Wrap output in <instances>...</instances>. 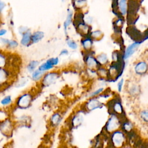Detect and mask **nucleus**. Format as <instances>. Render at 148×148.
<instances>
[{
    "instance_id": "bb28decb",
    "label": "nucleus",
    "mask_w": 148,
    "mask_h": 148,
    "mask_svg": "<svg viewBox=\"0 0 148 148\" xmlns=\"http://www.w3.org/2000/svg\"><path fill=\"white\" fill-rule=\"evenodd\" d=\"M9 57L7 54L2 50H0V68L7 67Z\"/></svg>"
},
{
    "instance_id": "f03ea898",
    "label": "nucleus",
    "mask_w": 148,
    "mask_h": 148,
    "mask_svg": "<svg viewBox=\"0 0 148 148\" xmlns=\"http://www.w3.org/2000/svg\"><path fill=\"white\" fill-rule=\"evenodd\" d=\"M125 68V61L121 60L118 61H112L108 68L109 73V79L117 80L122 75Z\"/></svg>"
},
{
    "instance_id": "423d86ee",
    "label": "nucleus",
    "mask_w": 148,
    "mask_h": 148,
    "mask_svg": "<svg viewBox=\"0 0 148 148\" xmlns=\"http://www.w3.org/2000/svg\"><path fill=\"white\" fill-rule=\"evenodd\" d=\"M60 77V73L57 71H50L45 72L39 82L42 88H46L54 84Z\"/></svg>"
},
{
    "instance_id": "393cba45",
    "label": "nucleus",
    "mask_w": 148,
    "mask_h": 148,
    "mask_svg": "<svg viewBox=\"0 0 148 148\" xmlns=\"http://www.w3.org/2000/svg\"><path fill=\"white\" fill-rule=\"evenodd\" d=\"M83 116L81 114H76L71 119V124L73 127L79 126L83 121Z\"/></svg>"
},
{
    "instance_id": "a211bd4d",
    "label": "nucleus",
    "mask_w": 148,
    "mask_h": 148,
    "mask_svg": "<svg viewBox=\"0 0 148 148\" xmlns=\"http://www.w3.org/2000/svg\"><path fill=\"white\" fill-rule=\"evenodd\" d=\"M120 129L125 134H127L134 129V124L126 117L122 120Z\"/></svg>"
},
{
    "instance_id": "9d476101",
    "label": "nucleus",
    "mask_w": 148,
    "mask_h": 148,
    "mask_svg": "<svg viewBox=\"0 0 148 148\" xmlns=\"http://www.w3.org/2000/svg\"><path fill=\"white\" fill-rule=\"evenodd\" d=\"M59 62L60 59L58 57H51L41 64H39L38 68L43 72H47L51 71L55 66H57Z\"/></svg>"
},
{
    "instance_id": "37998d69",
    "label": "nucleus",
    "mask_w": 148,
    "mask_h": 148,
    "mask_svg": "<svg viewBox=\"0 0 148 148\" xmlns=\"http://www.w3.org/2000/svg\"><path fill=\"white\" fill-rule=\"evenodd\" d=\"M61 1H62V2H63V1H64V0H61Z\"/></svg>"
},
{
    "instance_id": "7ed1b4c3",
    "label": "nucleus",
    "mask_w": 148,
    "mask_h": 148,
    "mask_svg": "<svg viewBox=\"0 0 148 148\" xmlns=\"http://www.w3.org/2000/svg\"><path fill=\"white\" fill-rule=\"evenodd\" d=\"M109 135L110 146L113 148H121L127 142L125 134L120 129L113 131Z\"/></svg>"
},
{
    "instance_id": "72a5a7b5",
    "label": "nucleus",
    "mask_w": 148,
    "mask_h": 148,
    "mask_svg": "<svg viewBox=\"0 0 148 148\" xmlns=\"http://www.w3.org/2000/svg\"><path fill=\"white\" fill-rule=\"evenodd\" d=\"M18 46V42L15 39H9L6 47L8 49H14Z\"/></svg>"
},
{
    "instance_id": "dca6fc26",
    "label": "nucleus",
    "mask_w": 148,
    "mask_h": 148,
    "mask_svg": "<svg viewBox=\"0 0 148 148\" xmlns=\"http://www.w3.org/2000/svg\"><path fill=\"white\" fill-rule=\"evenodd\" d=\"M62 120V116L61 113L56 112L54 113L50 117L49 123L50 126L53 128L57 127Z\"/></svg>"
},
{
    "instance_id": "4be33fe9",
    "label": "nucleus",
    "mask_w": 148,
    "mask_h": 148,
    "mask_svg": "<svg viewBox=\"0 0 148 148\" xmlns=\"http://www.w3.org/2000/svg\"><path fill=\"white\" fill-rule=\"evenodd\" d=\"M45 36V34L43 31H37L31 34V43L32 44L39 42Z\"/></svg>"
},
{
    "instance_id": "9b49d317",
    "label": "nucleus",
    "mask_w": 148,
    "mask_h": 148,
    "mask_svg": "<svg viewBox=\"0 0 148 148\" xmlns=\"http://www.w3.org/2000/svg\"><path fill=\"white\" fill-rule=\"evenodd\" d=\"M91 51L86 52V54L84 56L85 64L88 69L97 70L101 66L98 64L95 57L92 53H91Z\"/></svg>"
},
{
    "instance_id": "ddd939ff",
    "label": "nucleus",
    "mask_w": 148,
    "mask_h": 148,
    "mask_svg": "<svg viewBox=\"0 0 148 148\" xmlns=\"http://www.w3.org/2000/svg\"><path fill=\"white\" fill-rule=\"evenodd\" d=\"M147 62L145 60H140L138 61L134 66V72L137 76H144L147 73Z\"/></svg>"
},
{
    "instance_id": "f8f14e48",
    "label": "nucleus",
    "mask_w": 148,
    "mask_h": 148,
    "mask_svg": "<svg viewBox=\"0 0 148 148\" xmlns=\"http://www.w3.org/2000/svg\"><path fill=\"white\" fill-rule=\"evenodd\" d=\"M12 72L8 67L0 68V87L6 86L12 80Z\"/></svg>"
},
{
    "instance_id": "2eb2a0df",
    "label": "nucleus",
    "mask_w": 148,
    "mask_h": 148,
    "mask_svg": "<svg viewBox=\"0 0 148 148\" xmlns=\"http://www.w3.org/2000/svg\"><path fill=\"white\" fill-rule=\"evenodd\" d=\"M127 91L129 95L132 97H136L140 94V85L135 82H130L127 86Z\"/></svg>"
},
{
    "instance_id": "a878e982",
    "label": "nucleus",
    "mask_w": 148,
    "mask_h": 148,
    "mask_svg": "<svg viewBox=\"0 0 148 148\" xmlns=\"http://www.w3.org/2000/svg\"><path fill=\"white\" fill-rule=\"evenodd\" d=\"M39 64H40L39 62L37 60H31V61H30L27 64V65L26 66L27 71L29 73H32L33 71H34L35 69H36L38 68Z\"/></svg>"
},
{
    "instance_id": "f3484780",
    "label": "nucleus",
    "mask_w": 148,
    "mask_h": 148,
    "mask_svg": "<svg viewBox=\"0 0 148 148\" xmlns=\"http://www.w3.org/2000/svg\"><path fill=\"white\" fill-rule=\"evenodd\" d=\"M82 47L85 52H88L91 51L92 45H93V40L90 36H84L81 40Z\"/></svg>"
},
{
    "instance_id": "39448f33",
    "label": "nucleus",
    "mask_w": 148,
    "mask_h": 148,
    "mask_svg": "<svg viewBox=\"0 0 148 148\" xmlns=\"http://www.w3.org/2000/svg\"><path fill=\"white\" fill-rule=\"evenodd\" d=\"M121 121L122 119L120 116L113 113H110V116L104 127L105 132L110 134L113 131L120 129Z\"/></svg>"
},
{
    "instance_id": "5701e85b",
    "label": "nucleus",
    "mask_w": 148,
    "mask_h": 148,
    "mask_svg": "<svg viewBox=\"0 0 148 148\" xmlns=\"http://www.w3.org/2000/svg\"><path fill=\"white\" fill-rule=\"evenodd\" d=\"M45 72L40 71L38 68L31 73V79L35 82H39L43 77Z\"/></svg>"
},
{
    "instance_id": "aec40b11",
    "label": "nucleus",
    "mask_w": 148,
    "mask_h": 148,
    "mask_svg": "<svg viewBox=\"0 0 148 148\" xmlns=\"http://www.w3.org/2000/svg\"><path fill=\"white\" fill-rule=\"evenodd\" d=\"M73 17V11L71 9H69L67 12V16H66V20L64 22V34L65 35H67L68 27L72 23Z\"/></svg>"
},
{
    "instance_id": "b1692460",
    "label": "nucleus",
    "mask_w": 148,
    "mask_h": 148,
    "mask_svg": "<svg viewBox=\"0 0 148 148\" xmlns=\"http://www.w3.org/2000/svg\"><path fill=\"white\" fill-rule=\"evenodd\" d=\"M118 10L122 16H125L127 12V0H119Z\"/></svg>"
},
{
    "instance_id": "6ab92c4d",
    "label": "nucleus",
    "mask_w": 148,
    "mask_h": 148,
    "mask_svg": "<svg viewBox=\"0 0 148 148\" xmlns=\"http://www.w3.org/2000/svg\"><path fill=\"white\" fill-rule=\"evenodd\" d=\"M31 34L30 29L25 32L23 34H21V38L20 39V44L24 47H28L31 45Z\"/></svg>"
},
{
    "instance_id": "4c0bfd02",
    "label": "nucleus",
    "mask_w": 148,
    "mask_h": 148,
    "mask_svg": "<svg viewBox=\"0 0 148 148\" xmlns=\"http://www.w3.org/2000/svg\"><path fill=\"white\" fill-rule=\"evenodd\" d=\"M29 117H28L27 116L23 115L19 117L20 122L21 123H28V119Z\"/></svg>"
},
{
    "instance_id": "4468645a",
    "label": "nucleus",
    "mask_w": 148,
    "mask_h": 148,
    "mask_svg": "<svg viewBox=\"0 0 148 148\" xmlns=\"http://www.w3.org/2000/svg\"><path fill=\"white\" fill-rule=\"evenodd\" d=\"M141 43V42H134L129 45L123 51L124 60L125 61L130 58L136 52Z\"/></svg>"
},
{
    "instance_id": "1a4fd4ad",
    "label": "nucleus",
    "mask_w": 148,
    "mask_h": 148,
    "mask_svg": "<svg viewBox=\"0 0 148 148\" xmlns=\"http://www.w3.org/2000/svg\"><path fill=\"white\" fill-rule=\"evenodd\" d=\"M103 103L98 97L89 98V99L84 103L83 109L87 112H91L97 109H100L103 106Z\"/></svg>"
},
{
    "instance_id": "473e14b6",
    "label": "nucleus",
    "mask_w": 148,
    "mask_h": 148,
    "mask_svg": "<svg viewBox=\"0 0 148 148\" xmlns=\"http://www.w3.org/2000/svg\"><path fill=\"white\" fill-rule=\"evenodd\" d=\"M89 36L92 40L94 39H100L103 36V32L101 30H95L90 33Z\"/></svg>"
},
{
    "instance_id": "e433bc0d",
    "label": "nucleus",
    "mask_w": 148,
    "mask_h": 148,
    "mask_svg": "<svg viewBox=\"0 0 148 148\" xmlns=\"http://www.w3.org/2000/svg\"><path fill=\"white\" fill-rule=\"evenodd\" d=\"M124 83H125V81L124 79L123 78H121L119 82L117 83V91L118 92H121L124 86Z\"/></svg>"
},
{
    "instance_id": "c85d7f7f",
    "label": "nucleus",
    "mask_w": 148,
    "mask_h": 148,
    "mask_svg": "<svg viewBox=\"0 0 148 148\" xmlns=\"http://www.w3.org/2000/svg\"><path fill=\"white\" fill-rule=\"evenodd\" d=\"M13 103V98L10 95H6L3 98L0 99V104L2 106H10Z\"/></svg>"
},
{
    "instance_id": "f704fd0d",
    "label": "nucleus",
    "mask_w": 148,
    "mask_h": 148,
    "mask_svg": "<svg viewBox=\"0 0 148 148\" xmlns=\"http://www.w3.org/2000/svg\"><path fill=\"white\" fill-rule=\"evenodd\" d=\"M28 80L27 78L24 77H21L16 82L15 86H16V87H17V88L23 87H24L25 86H26L27 84L28 83Z\"/></svg>"
},
{
    "instance_id": "a19ab883",
    "label": "nucleus",
    "mask_w": 148,
    "mask_h": 148,
    "mask_svg": "<svg viewBox=\"0 0 148 148\" xmlns=\"http://www.w3.org/2000/svg\"><path fill=\"white\" fill-rule=\"evenodd\" d=\"M69 54V51L67 49H64L62 50H61L60 53V56H67Z\"/></svg>"
},
{
    "instance_id": "0eeeda50",
    "label": "nucleus",
    "mask_w": 148,
    "mask_h": 148,
    "mask_svg": "<svg viewBox=\"0 0 148 148\" xmlns=\"http://www.w3.org/2000/svg\"><path fill=\"white\" fill-rule=\"evenodd\" d=\"M126 32L134 42H141L142 43L148 38L146 31L145 32V33H142L134 25H129L126 29Z\"/></svg>"
},
{
    "instance_id": "20e7f679",
    "label": "nucleus",
    "mask_w": 148,
    "mask_h": 148,
    "mask_svg": "<svg viewBox=\"0 0 148 148\" xmlns=\"http://www.w3.org/2000/svg\"><path fill=\"white\" fill-rule=\"evenodd\" d=\"M108 110L110 111V113H113L117 114L121 118L125 117V110L122 105L121 98L119 97H114L109 101L106 103Z\"/></svg>"
},
{
    "instance_id": "2f4dec72",
    "label": "nucleus",
    "mask_w": 148,
    "mask_h": 148,
    "mask_svg": "<svg viewBox=\"0 0 148 148\" xmlns=\"http://www.w3.org/2000/svg\"><path fill=\"white\" fill-rule=\"evenodd\" d=\"M139 116L141 121L146 124L148 122V110L147 109L141 110L139 113Z\"/></svg>"
},
{
    "instance_id": "c03bdc74",
    "label": "nucleus",
    "mask_w": 148,
    "mask_h": 148,
    "mask_svg": "<svg viewBox=\"0 0 148 148\" xmlns=\"http://www.w3.org/2000/svg\"><path fill=\"white\" fill-rule=\"evenodd\" d=\"M0 99H1V98H0Z\"/></svg>"
},
{
    "instance_id": "7c9ffc66",
    "label": "nucleus",
    "mask_w": 148,
    "mask_h": 148,
    "mask_svg": "<svg viewBox=\"0 0 148 148\" xmlns=\"http://www.w3.org/2000/svg\"><path fill=\"white\" fill-rule=\"evenodd\" d=\"M105 91V89L103 87H98L93 91H91L90 94H88V98H92V97H99L101 94H102Z\"/></svg>"
},
{
    "instance_id": "ea45409f",
    "label": "nucleus",
    "mask_w": 148,
    "mask_h": 148,
    "mask_svg": "<svg viewBox=\"0 0 148 148\" xmlns=\"http://www.w3.org/2000/svg\"><path fill=\"white\" fill-rule=\"evenodd\" d=\"M6 3H5V2H3L2 0H0V15L2 14V11L4 10V9L6 7Z\"/></svg>"
},
{
    "instance_id": "c9c22d12",
    "label": "nucleus",
    "mask_w": 148,
    "mask_h": 148,
    "mask_svg": "<svg viewBox=\"0 0 148 148\" xmlns=\"http://www.w3.org/2000/svg\"><path fill=\"white\" fill-rule=\"evenodd\" d=\"M66 45L69 48L72 50H76L78 47L77 43L73 39L68 38L66 39Z\"/></svg>"
},
{
    "instance_id": "79ce46f5",
    "label": "nucleus",
    "mask_w": 148,
    "mask_h": 148,
    "mask_svg": "<svg viewBox=\"0 0 148 148\" xmlns=\"http://www.w3.org/2000/svg\"><path fill=\"white\" fill-rule=\"evenodd\" d=\"M8 32L7 29L5 28H0V37L5 36Z\"/></svg>"
},
{
    "instance_id": "cd10ccee",
    "label": "nucleus",
    "mask_w": 148,
    "mask_h": 148,
    "mask_svg": "<svg viewBox=\"0 0 148 148\" xmlns=\"http://www.w3.org/2000/svg\"><path fill=\"white\" fill-rule=\"evenodd\" d=\"M97 74L99 77L103 79H109V73L108 68H106V66H99L97 70Z\"/></svg>"
},
{
    "instance_id": "c756f323",
    "label": "nucleus",
    "mask_w": 148,
    "mask_h": 148,
    "mask_svg": "<svg viewBox=\"0 0 148 148\" xmlns=\"http://www.w3.org/2000/svg\"><path fill=\"white\" fill-rule=\"evenodd\" d=\"M86 3L87 0H72L73 8L75 9H77L78 10L86 6Z\"/></svg>"
},
{
    "instance_id": "58836bf2",
    "label": "nucleus",
    "mask_w": 148,
    "mask_h": 148,
    "mask_svg": "<svg viewBox=\"0 0 148 148\" xmlns=\"http://www.w3.org/2000/svg\"><path fill=\"white\" fill-rule=\"evenodd\" d=\"M28 30H29V29L28 28H27L26 27H23V26H21V27H19V28H18V32L21 35Z\"/></svg>"
},
{
    "instance_id": "412c9836",
    "label": "nucleus",
    "mask_w": 148,
    "mask_h": 148,
    "mask_svg": "<svg viewBox=\"0 0 148 148\" xmlns=\"http://www.w3.org/2000/svg\"><path fill=\"white\" fill-rule=\"evenodd\" d=\"M95 58L100 66H106L109 64V58L108 55L104 53L98 54L95 56Z\"/></svg>"
},
{
    "instance_id": "f257e3e1",
    "label": "nucleus",
    "mask_w": 148,
    "mask_h": 148,
    "mask_svg": "<svg viewBox=\"0 0 148 148\" xmlns=\"http://www.w3.org/2000/svg\"><path fill=\"white\" fill-rule=\"evenodd\" d=\"M34 94L30 91H25L20 94L15 100L14 105L18 109H27L32 105Z\"/></svg>"
},
{
    "instance_id": "6e6552de",
    "label": "nucleus",
    "mask_w": 148,
    "mask_h": 148,
    "mask_svg": "<svg viewBox=\"0 0 148 148\" xmlns=\"http://www.w3.org/2000/svg\"><path fill=\"white\" fill-rule=\"evenodd\" d=\"M14 127V123L9 117L0 121V132L5 136H10L12 134Z\"/></svg>"
}]
</instances>
